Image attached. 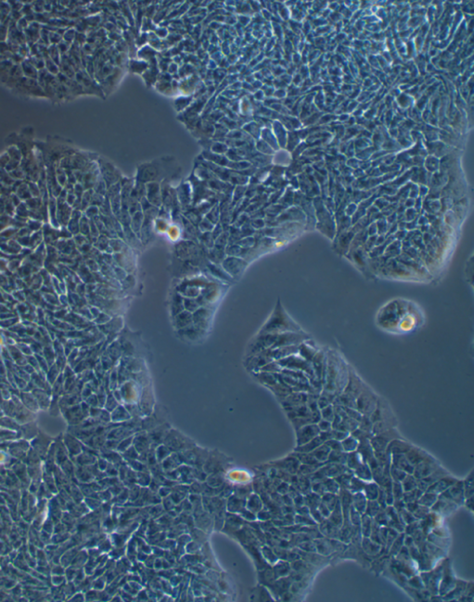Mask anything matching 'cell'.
<instances>
[{"mask_svg": "<svg viewBox=\"0 0 474 602\" xmlns=\"http://www.w3.org/2000/svg\"><path fill=\"white\" fill-rule=\"evenodd\" d=\"M280 364H281V366H284V367H287L290 370L304 372L307 377H311V378L316 377L311 363L305 361L304 358H302L299 355L296 356V354L284 358L283 360H281Z\"/></svg>", "mask_w": 474, "mask_h": 602, "instance_id": "cell-1", "label": "cell"}, {"mask_svg": "<svg viewBox=\"0 0 474 602\" xmlns=\"http://www.w3.org/2000/svg\"><path fill=\"white\" fill-rule=\"evenodd\" d=\"M307 341H308V340H307ZM307 341H304V342H303V343H301L300 345H299L298 354L299 356H301V357L304 358L305 361H307V362H309V363H311V362H312V360H313V358L315 357V355L317 354V352H318V350H317V349L314 348V347H312V346L308 345V344H307Z\"/></svg>", "mask_w": 474, "mask_h": 602, "instance_id": "cell-2", "label": "cell"}]
</instances>
